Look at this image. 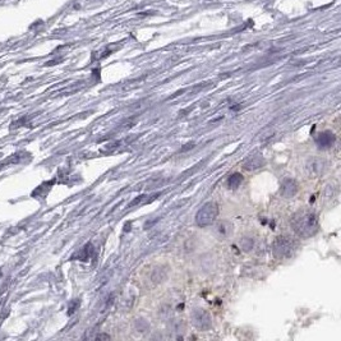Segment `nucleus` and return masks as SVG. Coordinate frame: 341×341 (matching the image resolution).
Here are the masks:
<instances>
[{
  "label": "nucleus",
  "mask_w": 341,
  "mask_h": 341,
  "mask_svg": "<svg viewBox=\"0 0 341 341\" xmlns=\"http://www.w3.org/2000/svg\"><path fill=\"white\" fill-rule=\"evenodd\" d=\"M290 225L298 237L307 239L317 234L318 217L309 209H301L291 216Z\"/></svg>",
  "instance_id": "f257e3e1"
},
{
  "label": "nucleus",
  "mask_w": 341,
  "mask_h": 341,
  "mask_svg": "<svg viewBox=\"0 0 341 341\" xmlns=\"http://www.w3.org/2000/svg\"><path fill=\"white\" fill-rule=\"evenodd\" d=\"M240 246H242V249L246 250V252H249V250L253 249L254 246V242L252 238H243V239L240 240Z\"/></svg>",
  "instance_id": "f8f14e48"
},
{
  "label": "nucleus",
  "mask_w": 341,
  "mask_h": 341,
  "mask_svg": "<svg viewBox=\"0 0 341 341\" xmlns=\"http://www.w3.org/2000/svg\"><path fill=\"white\" fill-rule=\"evenodd\" d=\"M335 142H336V137H335L334 133L330 132V131L321 132L316 137V145L318 146V149H331V147H334Z\"/></svg>",
  "instance_id": "423d86ee"
},
{
  "label": "nucleus",
  "mask_w": 341,
  "mask_h": 341,
  "mask_svg": "<svg viewBox=\"0 0 341 341\" xmlns=\"http://www.w3.org/2000/svg\"><path fill=\"white\" fill-rule=\"evenodd\" d=\"M323 164L324 162L322 161V160L313 159L311 160V168H309V169L313 172H316V174H320V172H322V170H323Z\"/></svg>",
  "instance_id": "9b49d317"
},
{
  "label": "nucleus",
  "mask_w": 341,
  "mask_h": 341,
  "mask_svg": "<svg viewBox=\"0 0 341 341\" xmlns=\"http://www.w3.org/2000/svg\"><path fill=\"white\" fill-rule=\"evenodd\" d=\"M96 340H108V339H110V336L109 335H98V336H96Z\"/></svg>",
  "instance_id": "2eb2a0df"
},
{
  "label": "nucleus",
  "mask_w": 341,
  "mask_h": 341,
  "mask_svg": "<svg viewBox=\"0 0 341 341\" xmlns=\"http://www.w3.org/2000/svg\"><path fill=\"white\" fill-rule=\"evenodd\" d=\"M78 305H79V302H77V304L72 303V304H71V307H69V314L75 313V311H76V309H77Z\"/></svg>",
  "instance_id": "4468645a"
},
{
  "label": "nucleus",
  "mask_w": 341,
  "mask_h": 341,
  "mask_svg": "<svg viewBox=\"0 0 341 341\" xmlns=\"http://www.w3.org/2000/svg\"><path fill=\"white\" fill-rule=\"evenodd\" d=\"M92 256H94V246H92V244L88 243L87 246H83L77 254H75L73 258H77V260L79 261H88Z\"/></svg>",
  "instance_id": "1a4fd4ad"
},
{
  "label": "nucleus",
  "mask_w": 341,
  "mask_h": 341,
  "mask_svg": "<svg viewBox=\"0 0 341 341\" xmlns=\"http://www.w3.org/2000/svg\"><path fill=\"white\" fill-rule=\"evenodd\" d=\"M215 231H216L217 235L221 238L230 237L234 231L233 224L230 223V221H227V220H221V221H219V223L216 224Z\"/></svg>",
  "instance_id": "6e6552de"
},
{
  "label": "nucleus",
  "mask_w": 341,
  "mask_h": 341,
  "mask_svg": "<svg viewBox=\"0 0 341 341\" xmlns=\"http://www.w3.org/2000/svg\"><path fill=\"white\" fill-rule=\"evenodd\" d=\"M190 321H192L193 326L201 331H206L211 327L212 320H211V314L203 309V308H194L190 313Z\"/></svg>",
  "instance_id": "20e7f679"
},
{
  "label": "nucleus",
  "mask_w": 341,
  "mask_h": 341,
  "mask_svg": "<svg viewBox=\"0 0 341 341\" xmlns=\"http://www.w3.org/2000/svg\"><path fill=\"white\" fill-rule=\"evenodd\" d=\"M266 161L261 155H254L252 157L246 160L243 164V169L246 170V171H253V170L261 169L262 166H265Z\"/></svg>",
  "instance_id": "0eeeda50"
},
{
  "label": "nucleus",
  "mask_w": 341,
  "mask_h": 341,
  "mask_svg": "<svg viewBox=\"0 0 341 341\" xmlns=\"http://www.w3.org/2000/svg\"><path fill=\"white\" fill-rule=\"evenodd\" d=\"M243 182V175L239 174V172H234L229 176V180H227V187L230 189H237L239 188V186Z\"/></svg>",
  "instance_id": "9d476101"
},
{
  "label": "nucleus",
  "mask_w": 341,
  "mask_h": 341,
  "mask_svg": "<svg viewBox=\"0 0 341 341\" xmlns=\"http://www.w3.org/2000/svg\"><path fill=\"white\" fill-rule=\"evenodd\" d=\"M295 249V244L287 237H277L272 244V253L277 260L289 258Z\"/></svg>",
  "instance_id": "7ed1b4c3"
},
{
  "label": "nucleus",
  "mask_w": 341,
  "mask_h": 341,
  "mask_svg": "<svg viewBox=\"0 0 341 341\" xmlns=\"http://www.w3.org/2000/svg\"><path fill=\"white\" fill-rule=\"evenodd\" d=\"M298 190H299V186H298V183L294 179H291V178H285V179L281 182L280 194L284 197V198H293L298 193Z\"/></svg>",
  "instance_id": "39448f33"
},
{
  "label": "nucleus",
  "mask_w": 341,
  "mask_h": 341,
  "mask_svg": "<svg viewBox=\"0 0 341 341\" xmlns=\"http://www.w3.org/2000/svg\"><path fill=\"white\" fill-rule=\"evenodd\" d=\"M219 216V206L216 203H206L196 215V224L199 227H206L212 225Z\"/></svg>",
  "instance_id": "f03ea898"
},
{
  "label": "nucleus",
  "mask_w": 341,
  "mask_h": 341,
  "mask_svg": "<svg viewBox=\"0 0 341 341\" xmlns=\"http://www.w3.org/2000/svg\"><path fill=\"white\" fill-rule=\"evenodd\" d=\"M20 153H18V155H16V156H13V157H10L8 161H4V162H0V170H3V169H5L8 165H10V164H17V162H19L20 161Z\"/></svg>",
  "instance_id": "ddd939ff"
}]
</instances>
